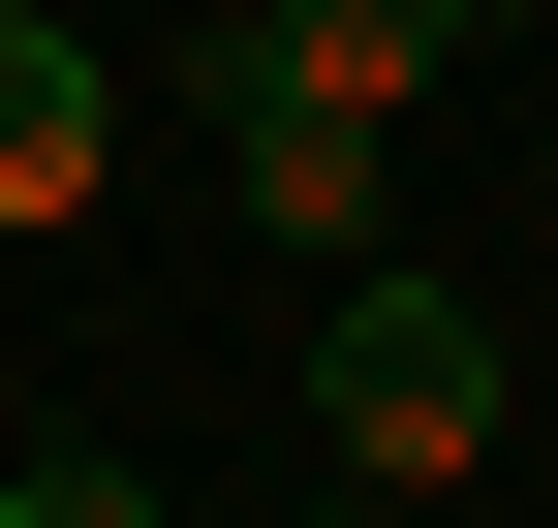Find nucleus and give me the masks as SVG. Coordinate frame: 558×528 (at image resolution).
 <instances>
[{
  "label": "nucleus",
  "mask_w": 558,
  "mask_h": 528,
  "mask_svg": "<svg viewBox=\"0 0 558 528\" xmlns=\"http://www.w3.org/2000/svg\"><path fill=\"white\" fill-rule=\"evenodd\" d=\"M311 405H341V467H373V497L497 467V311H465V280H341V311H311Z\"/></svg>",
  "instance_id": "nucleus-1"
},
{
  "label": "nucleus",
  "mask_w": 558,
  "mask_h": 528,
  "mask_svg": "<svg viewBox=\"0 0 558 528\" xmlns=\"http://www.w3.org/2000/svg\"><path fill=\"white\" fill-rule=\"evenodd\" d=\"M218 156H248V218L311 249V280H373V124H341L279 32H218Z\"/></svg>",
  "instance_id": "nucleus-2"
},
{
  "label": "nucleus",
  "mask_w": 558,
  "mask_h": 528,
  "mask_svg": "<svg viewBox=\"0 0 558 528\" xmlns=\"http://www.w3.org/2000/svg\"><path fill=\"white\" fill-rule=\"evenodd\" d=\"M0 218H94V32L0 0Z\"/></svg>",
  "instance_id": "nucleus-3"
},
{
  "label": "nucleus",
  "mask_w": 558,
  "mask_h": 528,
  "mask_svg": "<svg viewBox=\"0 0 558 528\" xmlns=\"http://www.w3.org/2000/svg\"><path fill=\"white\" fill-rule=\"evenodd\" d=\"M248 32H279V62H311V94H341V124H403V94H435V32H465V0H248Z\"/></svg>",
  "instance_id": "nucleus-4"
},
{
  "label": "nucleus",
  "mask_w": 558,
  "mask_h": 528,
  "mask_svg": "<svg viewBox=\"0 0 558 528\" xmlns=\"http://www.w3.org/2000/svg\"><path fill=\"white\" fill-rule=\"evenodd\" d=\"M0 528H156V497H124V467H32V497H0Z\"/></svg>",
  "instance_id": "nucleus-5"
},
{
  "label": "nucleus",
  "mask_w": 558,
  "mask_h": 528,
  "mask_svg": "<svg viewBox=\"0 0 558 528\" xmlns=\"http://www.w3.org/2000/svg\"><path fill=\"white\" fill-rule=\"evenodd\" d=\"M465 32H558V0H465Z\"/></svg>",
  "instance_id": "nucleus-6"
}]
</instances>
